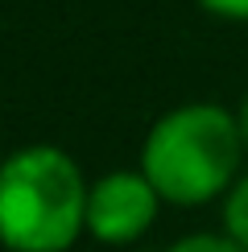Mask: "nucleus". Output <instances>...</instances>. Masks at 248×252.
Here are the masks:
<instances>
[{"label":"nucleus","instance_id":"nucleus-2","mask_svg":"<svg viewBox=\"0 0 248 252\" xmlns=\"http://www.w3.org/2000/svg\"><path fill=\"white\" fill-rule=\"evenodd\" d=\"M83 170L54 145H25L0 165V240L8 252H66L87 232Z\"/></svg>","mask_w":248,"mask_h":252},{"label":"nucleus","instance_id":"nucleus-5","mask_svg":"<svg viewBox=\"0 0 248 252\" xmlns=\"http://www.w3.org/2000/svg\"><path fill=\"white\" fill-rule=\"evenodd\" d=\"M165 252H248V248H240L223 232H194V236H182L178 244H170Z\"/></svg>","mask_w":248,"mask_h":252},{"label":"nucleus","instance_id":"nucleus-6","mask_svg":"<svg viewBox=\"0 0 248 252\" xmlns=\"http://www.w3.org/2000/svg\"><path fill=\"white\" fill-rule=\"evenodd\" d=\"M199 8L219 21H248V0H199Z\"/></svg>","mask_w":248,"mask_h":252},{"label":"nucleus","instance_id":"nucleus-1","mask_svg":"<svg viewBox=\"0 0 248 252\" xmlns=\"http://www.w3.org/2000/svg\"><path fill=\"white\" fill-rule=\"evenodd\" d=\"M244 157L240 120L219 103H182L153 120L141 145V174L161 203L203 207L227 198Z\"/></svg>","mask_w":248,"mask_h":252},{"label":"nucleus","instance_id":"nucleus-3","mask_svg":"<svg viewBox=\"0 0 248 252\" xmlns=\"http://www.w3.org/2000/svg\"><path fill=\"white\" fill-rule=\"evenodd\" d=\"M157 211H161V194L153 190V182L141 170H112L99 182H91L87 236H95L99 244L124 248L149 232Z\"/></svg>","mask_w":248,"mask_h":252},{"label":"nucleus","instance_id":"nucleus-7","mask_svg":"<svg viewBox=\"0 0 248 252\" xmlns=\"http://www.w3.org/2000/svg\"><path fill=\"white\" fill-rule=\"evenodd\" d=\"M236 120H240V136H244V153H248V95L240 99V112H236Z\"/></svg>","mask_w":248,"mask_h":252},{"label":"nucleus","instance_id":"nucleus-4","mask_svg":"<svg viewBox=\"0 0 248 252\" xmlns=\"http://www.w3.org/2000/svg\"><path fill=\"white\" fill-rule=\"evenodd\" d=\"M223 236L248 248V178H240L223 198Z\"/></svg>","mask_w":248,"mask_h":252}]
</instances>
